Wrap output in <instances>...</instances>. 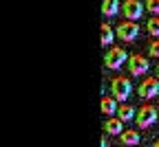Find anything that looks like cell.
<instances>
[{
	"label": "cell",
	"mask_w": 159,
	"mask_h": 147,
	"mask_svg": "<svg viewBox=\"0 0 159 147\" xmlns=\"http://www.w3.org/2000/svg\"><path fill=\"white\" fill-rule=\"evenodd\" d=\"M115 31H117V37H119V40L133 42V40L137 37V33H139V24L135 22V20H126V22H122Z\"/></svg>",
	"instance_id": "cell-7"
},
{
	"label": "cell",
	"mask_w": 159,
	"mask_h": 147,
	"mask_svg": "<svg viewBox=\"0 0 159 147\" xmlns=\"http://www.w3.org/2000/svg\"><path fill=\"white\" fill-rule=\"evenodd\" d=\"M142 99H155L159 94V77H146L137 88Z\"/></svg>",
	"instance_id": "cell-4"
},
{
	"label": "cell",
	"mask_w": 159,
	"mask_h": 147,
	"mask_svg": "<svg viewBox=\"0 0 159 147\" xmlns=\"http://www.w3.org/2000/svg\"><path fill=\"white\" fill-rule=\"evenodd\" d=\"M111 92L117 101H126L133 92V83L128 81V77H115L111 81Z\"/></svg>",
	"instance_id": "cell-1"
},
{
	"label": "cell",
	"mask_w": 159,
	"mask_h": 147,
	"mask_svg": "<svg viewBox=\"0 0 159 147\" xmlns=\"http://www.w3.org/2000/svg\"><path fill=\"white\" fill-rule=\"evenodd\" d=\"M144 7L146 5L142 2V0H126V2L122 5V13L126 15V20H135L137 22V20L144 15Z\"/></svg>",
	"instance_id": "cell-6"
},
{
	"label": "cell",
	"mask_w": 159,
	"mask_h": 147,
	"mask_svg": "<svg viewBox=\"0 0 159 147\" xmlns=\"http://www.w3.org/2000/svg\"><path fill=\"white\" fill-rule=\"evenodd\" d=\"M117 116L126 123V121H133V119L137 116V110H135L133 106H128V103H122V106L117 108Z\"/></svg>",
	"instance_id": "cell-10"
},
{
	"label": "cell",
	"mask_w": 159,
	"mask_h": 147,
	"mask_svg": "<svg viewBox=\"0 0 159 147\" xmlns=\"http://www.w3.org/2000/svg\"><path fill=\"white\" fill-rule=\"evenodd\" d=\"M157 77H159V66H157Z\"/></svg>",
	"instance_id": "cell-18"
},
{
	"label": "cell",
	"mask_w": 159,
	"mask_h": 147,
	"mask_svg": "<svg viewBox=\"0 0 159 147\" xmlns=\"http://www.w3.org/2000/svg\"><path fill=\"white\" fill-rule=\"evenodd\" d=\"M117 11H119V0H104V2H102V13L106 18L115 15Z\"/></svg>",
	"instance_id": "cell-13"
},
{
	"label": "cell",
	"mask_w": 159,
	"mask_h": 147,
	"mask_svg": "<svg viewBox=\"0 0 159 147\" xmlns=\"http://www.w3.org/2000/svg\"><path fill=\"white\" fill-rule=\"evenodd\" d=\"M119 141H122L124 145H137L139 141H142V136H139V132H135V130H124L122 134H119Z\"/></svg>",
	"instance_id": "cell-12"
},
{
	"label": "cell",
	"mask_w": 159,
	"mask_h": 147,
	"mask_svg": "<svg viewBox=\"0 0 159 147\" xmlns=\"http://www.w3.org/2000/svg\"><path fill=\"white\" fill-rule=\"evenodd\" d=\"M146 29H148L150 35L159 37V18H150V20H148V24H146Z\"/></svg>",
	"instance_id": "cell-14"
},
{
	"label": "cell",
	"mask_w": 159,
	"mask_h": 147,
	"mask_svg": "<svg viewBox=\"0 0 159 147\" xmlns=\"http://www.w3.org/2000/svg\"><path fill=\"white\" fill-rule=\"evenodd\" d=\"M126 61H128V55H126V51H124L122 46L108 48V53H106V57H104V64H106V68H113V70L122 68V66L126 64Z\"/></svg>",
	"instance_id": "cell-2"
},
{
	"label": "cell",
	"mask_w": 159,
	"mask_h": 147,
	"mask_svg": "<svg viewBox=\"0 0 159 147\" xmlns=\"http://www.w3.org/2000/svg\"><path fill=\"white\" fill-rule=\"evenodd\" d=\"M99 110H102L106 116H115V112H117V99L115 97H104L102 101H99Z\"/></svg>",
	"instance_id": "cell-9"
},
{
	"label": "cell",
	"mask_w": 159,
	"mask_h": 147,
	"mask_svg": "<svg viewBox=\"0 0 159 147\" xmlns=\"http://www.w3.org/2000/svg\"><path fill=\"white\" fill-rule=\"evenodd\" d=\"M99 31H102V44H104V46H111L113 40H115V35H117V31H115L111 24H106V22L99 27Z\"/></svg>",
	"instance_id": "cell-11"
},
{
	"label": "cell",
	"mask_w": 159,
	"mask_h": 147,
	"mask_svg": "<svg viewBox=\"0 0 159 147\" xmlns=\"http://www.w3.org/2000/svg\"><path fill=\"white\" fill-rule=\"evenodd\" d=\"M135 123H137V128H150V125H155L157 123V108H152L150 103L142 106V108L137 110Z\"/></svg>",
	"instance_id": "cell-3"
},
{
	"label": "cell",
	"mask_w": 159,
	"mask_h": 147,
	"mask_svg": "<svg viewBox=\"0 0 159 147\" xmlns=\"http://www.w3.org/2000/svg\"><path fill=\"white\" fill-rule=\"evenodd\" d=\"M104 130H106V134H111V136H119L124 132V121L122 119H108L106 123H104Z\"/></svg>",
	"instance_id": "cell-8"
},
{
	"label": "cell",
	"mask_w": 159,
	"mask_h": 147,
	"mask_svg": "<svg viewBox=\"0 0 159 147\" xmlns=\"http://www.w3.org/2000/svg\"><path fill=\"white\" fill-rule=\"evenodd\" d=\"M150 57H159V40H155V42H150Z\"/></svg>",
	"instance_id": "cell-16"
},
{
	"label": "cell",
	"mask_w": 159,
	"mask_h": 147,
	"mask_svg": "<svg viewBox=\"0 0 159 147\" xmlns=\"http://www.w3.org/2000/svg\"><path fill=\"white\" fill-rule=\"evenodd\" d=\"M152 145H155V147H159V141H155V143H152Z\"/></svg>",
	"instance_id": "cell-17"
},
{
	"label": "cell",
	"mask_w": 159,
	"mask_h": 147,
	"mask_svg": "<svg viewBox=\"0 0 159 147\" xmlns=\"http://www.w3.org/2000/svg\"><path fill=\"white\" fill-rule=\"evenodd\" d=\"M148 68H150V64H148V59H146L144 55H130V57H128V70H130L133 77L146 75Z\"/></svg>",
	"instance_id": "cell-5"
},
{
	"label": "cell",
	"mask_w": 159,
	"mask_h": 147,
	"mask_svg": "<svg viewBox=\"0 0 159 147\" xmlns=\"http://www.w3.org/2000/svg\"><path fill=\"white\" fill-rule=\"evenodd\" d=\"M148 13H159V0H146Z\"/></svg>",
	"instance_id": "cell-15"
}]
</instances>
